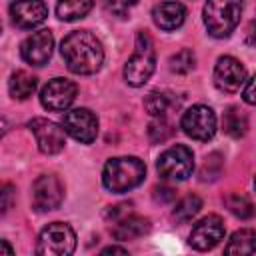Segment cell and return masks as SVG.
Here are the masks:
<instances>
[{"label":"cell","mask_w":256,"mask_h":256,"mask_svg":"<svg viewBox=\"0 0 256 256\" xmlns=\"http://www.w3.org/2000/svg\"><path fill=\"white\" fill-rule=\"evenodd\" d=\"M30 130L36 136V144L42 154H58L64 144H66V132L62 126H58L52 120L46 118H32L30 120Z\"/></svg>","instance_id":"11"},{"label":"cell","mask_w":256,"mask_h":256,"mask_svg":"<svg viewBox=\"0 0 256 256\" xmlns=\"http://www.w3.org/2000/svg\"><path fill=\"white\" fill-rule=\"evenodd\" d=\"M244 80H246V70L240 60H236L234 56L218 58V62L214 66V84L218 86V90L234 94L242 88Z\"/></svg>","instance_id":"13"},{"label":"cell","mask_w":256,"mask_h":256,"mask_svg":"<svg viewBox=\"0 0 256 256\" xmlns=\"http://www.w3.org/2000/svg\"><path fill=\"white\" fill-rule=\"evenodd\" d=\"M224 204L228 206V210H230L234 216H238V218H242V220L252 218V214H254V206H252L250 198L244 196V194L232 192V194H228V196L224 198Z\"/></svg>","instance_id":"24"},{"label":"cell","mask_w":256,"mask_h":256,"mask_svg":"<svg viewBox=\"0 0 256 256\" xmlns=\"http://www.w3.org/2000/svg\"><path fill=\"white\" fill-rule=\"evenodd\" d=\"M152 18L160 30H176L186 20V8L180 2H160L154 6Z\"/></svg>","instance_id":"17"},{"label":"cell","mask_w":256,"mask_h":256,"mask_svg":"<svg viewBox=\"0 0 256 256\" xmlns=\"http://www.w3.org/2000/svg\"><path fill=\"white\" fill-rule=\"evenodd\" d=\"M0 30H2V24H0Z\"/></svg>","instance_id":"35"},{"label":"cell","mask_w":256,"mask_h":256,"mask_svg":"<svg viewBox=\"0 0 256 256\" xmlns=\"http://www.w3.org/2000/svg\"><path fill=\"white\" fill-rule=\"evenodd\" d=\"M202 14L208 34L214 38H226L240 24L242 0H206Z\"/></svg>","instance_id":"3"},{"label":"cell","mask_w":256,"mask_h":256,"mask_svg":"<svg viewBox=\"0 0 256 256\" xmlns=\"http://www.w3.org/2000/svg\"><path fill=\"white\" fill-rule=\"evenodd\" d=\"M6 132H8V120H6L4 116H0V138H2Z\"/></svg>","instance_id":"34"},{"label":"cell","mask_w":256,"mask_h":256,"mask_svg":"<svg viewBox=\"0 0 256 256\" xmlns=\"http://www.w3.org/2000/svg\"><path fill=\"white\" fill-rule=\"evenodd\" d=\"M222 172V156L218 152L206 156L202 170H200V180H216Z\"/></svg>","instance_id":"26"},{"label":"cell","mask_w":256,"mask_h":256,"mask_svg":"<svg viewBox=\"0 0 256 256\" xmlns=\"http://www.w3.org/2000/svg\"><path fill=\"white\" fill-rule=\"evenodd\" d=\"M62 128L74 140H78L82 144H90L98 136V118L88 108H74V110L64 112Z\"/></svg>","instance_id":"8"},{"label":"cell","mask_w":256,"mask_h":256,"mask_svg":"<svg viewBox=\"0 0 256 256\" xmlns=\"http://www.w3.org/2000/svg\"><path fill=\"white\" fill-rule=\"evenodd\" d=\"M48 16V6L42 0H14L10 4V18L18 28H36Z\"/></svg>","instance_id":"15"},{"label":"cell","mask_w":256,"mask_h":256,"mask_svg":"<svg viewBox=\"0 0 256 256\" xmlns=\"http://www.w3.org/2000/svg\"><path fill=\"white\" fill-rule=\"evenodd\" d=\"M200 208H202V200H200L196 194H188V196H184V198L174 206L172 218H174L178 224H186V222H190V220L200 212Z\"/></svg>","instance_id":"23"},{"label":"cell","mask_w":256,"mask_h":256,"mask_svg":"<svg viewBox=\"0 0 256 256\" xmlns=\"http://www.w3.org/2000/svg\"><path fill=\"white\" fill-rule=\"evenodd\" d=\"M76 248V234L74 230L64 222H52L48 224L36 244V252L42 256H68Z\"/></svg>","instance_id":"5"},{"label":"cell","mask_w":256,"mask_h":256,"mask_svg":"<svg viewBox=\"0 0 256 256\" xmlns=\"http://www.w3.org/2000/svg\"><path fill=\"white\" fill-rule=\"evenodd\" d=\"M16 202V188L12 184H0V218L10 212V208Z\"/></svg>","instance_id":"29"},{"label":"cell","mask_w":256,"mask_h":256,"mask_svg":"<svg viewBox=\"0 0 256 256\" xmlns=\"http://www.w3.org/2000/svg\"><path fill=\"white\" fill-rule=\"evenodd\" d=\"M254 240H256V232L250 230V228H242V230L232 234V238L228 240L224 252L226 254H238V256L252 254L254 252Z\"/></svg>","instance_id":"21"},{"label":"cell","mask_w":256,"mask_h":256,"mask_svg":"<svg viewBox=\"0 0 256 256\" xmlns=\"http://www.w3.org/2000/svg\"><path fill=\"white\" fill-rule=\"evenodd\" d=\"M36 78L26 70H16L8 80V92L14 100H28L36 90Z\"/></svg>","instance_id":"18"},{"label":"cell","mask_w":256,"mask_h":256,"mask_svg":"<svg viewBox=\"0 0 256 256\" xmlns=\"http://www.w3.org/2000/svg\"><path fill=\"white\" fill-rule=\"evenodd\" d=\"M242 86H244V92H242V96H244V102L252 106V104L256 102V98H254V78H246Z\"/></svg>","instance_id":"31"},{"label":"cell","mask_w":256,"mask_h":256,"mask_svg":"<svg viewBox=\"0 0 256 256\" xmlns=\"http://www.w3.org/2000/svg\"><path fill=\"white\" fill-rule=\"evenodd\" d=\"M94 6V0H58L56 4V14L64 22L80 20L84 18Z\"/></svg>","instance_id":"19"},{"label":"cell","mask_w":256,"mask_h":256,"mask_svg":"<svg viewBox=\"0 0 256 256\" xmlns=\"http://www.w3.org/2000/svg\"><path fill=\"white\" fill-rule=\"evenodd\" d=\"M156 168L164 180H186L194 170V154L188 146L176 144L160 154Z\"/></svg>","instance_id":"6"},{"label":"cell","mask_w":256,"mask_h":256,"mask_svg":"<svg viewBox=\"0 0 256 256\" xmlns=\"http://www.w3.org/2000/svg\"><path fill=\"white\" fill-rule=\"evenodd\" d=\"M174 196H176V192H174V188H170V186H156L154 188V200L156 202H170V200H174Z\"/></svg>","instance_id":"30"},{"label":"cell","mask_w":256,"mask_h":256,"mask_svg":"<svg viewBox=\"0 0 256 256\" xmlns=\"http://www.w3.org/2000/svg\"><path fill=\"white\" fill-rule=\"evenodd\" d=\"M62 58L74 74H94L104 62L102 42L90 30H74L60 44Z\"/></svg>","instance_id":"1"},{"label":"cell","mask_w":256,"mask_h":256,"mask_svg":"<svg viewBox=\"0 0 256 256\" xmlns=\"http://www.w3.org/2000/svg\"><path fill=\"white\" fill-rule=\"evenodd\" d=\"M146 176V166L136 156H118L110 158L102 172V184L116 194L136 188Z\"/></svg>","instance_id":"2"},{"label":"cell","mask_w":256,"mask_h":256,"mask_svg":"<svg viewBox=\"0 0 256 256\" xmlns=\"http://www.w3.org/2000/svg\"><path fill=\"white\" fill-rule=\"evenodd\" d=\"M102 254H128L126 248H120V246H108L102 250Z\"/></svg>","instance_id":"32"},{"label":"cell","mask_w":256,"mask_h":256,"mask_svg":"<svg viewBox=\"0 0 256 256\" xmlns=\"http://www.w3.org/2000/svg\"><path fill=\"white\" fill-rule=\"evenodd\" d=\"M0 254H14V248L6 240H0Z\"/></svg>","instance_id":"33"},{"label":"cell","mask_w":256,"mask_h":256,"mask_svg":"<svg viewBox=\"0 0 256 256\" xmlns=\"http://www.w3.org/2000/svg\"><path fill=\"white\" fill-rule=\"evenodd\" d=\"M224 222L220 216L216 214H210V216H204L202 220H198L194 226H192V232H190V246L194 250H212L222 238H224Z\"/></svg>","instance_id":"12"},{"label":"cell","mask_w":256,"mask_h":256,"mask_svg":"<svg viewBox=\"0 0 256 256\" xmlns=\"http://www.w3.org/2000/svg\"><path fill=\"white\" fill-rule=\"evenodd\" d=\"M174 104V98L170 92H160V90H154L150 92L146 98H144V108L150 116L154 118H164V114L172 108Z\"/></svg>","instance_id":"22"},{"label":"cell","mask_w":256,"mask_h":256,"mask_svg":"<svg viewBox=\"0 0 256 256\" xmlns=\"http://www.w3.org/2000/svg\"><path fill=\"white\" fill-rule=\"evenodd\" d=\"M78 94V86L68 78H52L48 84L40 90V102L46 110L52 112H64L70 108Z\"/></svg>","instance_id":"10"},{"label":"cell","mask_w":256,"mask_h":256,"mask_svg":"<svg viewBox=\"0 0 256 256\" xmlns=\"http://www.w3.org/2000/svg\"><path fill=\"white\" fill-rule=\"evenodd\" d=\"M148 136H150L152 142H164V140H168L172 136V128H170V124L164 118H158V120H154L150 124Z\"/></svg>","instance_id":"28"},{"label":"cell","mask_w":256,"mask_h":256,"mask_svg":"<svg viewBox=\"0 0 256 256\" xmlns=\"http://www.w3.org/2000/svg\"><path fill=\"white\" fill-rule=\"evenodd\" d=\"M222 126H224V132L232 138H242L248 130V118L246 114L238 108V106H230L226 112H224V118H222Z\"/></svg>","instance_id":"20"},{"label":"cell","mask_w":256,"mask_h":256,"mask_svg":"<svg viewBox=\"0 0 256 256\" xmlns=\"http://www.w3.org/2000/svg\"><path fill=\"white\" fill-rule=\"evenodd\" d=\"M52 48H54V36L50 30H38L34 34H30L22 46H20V54L22 58L32 64V66H44L50 56H52Z\"/></svg>","instance_id":"14"},{"label":"cell","mask_w":256,"mask_h":256,"mask_svg":"<svg viewBox=\"0 0 256 256\" xmlns=\"http://www.w3.org/2000/svg\"><path fill=\"white\" fill-rule=\"evenodd\" d=\"M180 126L186 132V136L194 140H210L216 132V114L212 108L196 104L182 114Z\"/></svg>","instance_id":"7"},{"label":"cell","mask_w":256,"mask_h":256,"mask_svg":"<svg viewBox=\"0 0 256 256\" xmlns=\"http://www.w3.org/2000/svg\"><path fill=\"white\" fill-rule=\"evenodd\" d=\"M154 68H156V52L152 38L146 32H138L134 42V52L124 66V78L130 86H142L150 80Z\"/></svg>","instance_id":"4"},{"label":"cell","mask_w":256,"mask_h":256,"mask_svg":"<svg viewBox=\"0 0 256 256\" xmlns=\"http://www.w3.org/2000/svg\"><path fill=\"white\" fill-rule=\"evenodd\" d=\"M64 200V186L58 176L42 174L32 184V206L38 212L56 210Z\"/></svg>","instance_id":"9"},{"label":"cell","mask_w":256,"mask_h":256,"mask_svg":"<svg viewBox=\"0 0 256 256\" xmlns=\"http://www.w3.org/2000/svg\"><path fill=\"white\" fill-rule=\"evenodd\" d=\"M194 64H196V56H194V52L190 48H182L180 52L170 56V70L176 72V74L190 72L194 68Z\"/></svg>","instance_id":"25"},{"label":"cell","mask_w":256,"mask_h":256,"mask_svg":"<svg viewBox=\"0 0 256 256\" xmlns=\"http://www.w3.org/2000/svg\"><path fill=\"white\" fill-rule=\"evenodd\" d=\"M104 4V10L112 16H118V18H124L136 4L138 0H102Z\"/></svg>","instance_id":"27"},{"label":"cell","mask_w":256,"mask_h":256,"mask_svg":"<svg viewBox=\"0 0 256 256\" xmlns=\"http://www.w3.org/2000/svg\"><path fill=\"white\" fill-rule=\"evenodd\" d=\"M112 236L120 242H126V240H136L144 234L150 232V220L144 218V216H138V214H124L122 218L114 220L112 222Z\"/></svg>","instance_id":"16"}]
</instances>
